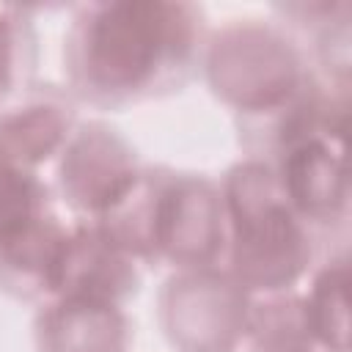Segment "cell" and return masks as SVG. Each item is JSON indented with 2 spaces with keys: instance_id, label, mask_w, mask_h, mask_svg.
Returning <instances> with one entry per match:
<instances>
[{
  "instance_id": "cell-1",
  "label": "cell",
  "mask_w": 352,
  "mask_h": 352,
  "mask_svg": "<svg viewBox=\"0 0 352 352\" xmlns=\"http://www.w3.org/2000/svg\"><path fill=\"white\" fill-rule=\"evenodd\" d=\"M204 11L190 3L80 6L63 36L69 91L96 107H129L184 88L204 63Z\"/></svg>"
},
{
  "instance_id": "cell-2",
  "label": "cell",
  "mask_w": 352,
  "mask_h": 352,
  "mask_svg": "<svg viewBox=\"0 0 352 352\" xmlns=\"http://www.w3.org/2000/svg\"><path fill=\"white\" fill-rule=\"evenodd\" d=\"M96 223L138 264L206 270L223 261V195L195 173L143 168L126 198Z\"/></svg>"
},
{
  "instance_id": "cell-3",
  "label": "cell",
  "mask_w": 352,
  "mask_h": 352,
  "mask_svg": "<svg viewBox=\"0 0 352 352\" xmlns=\"http://www.w3.org/2000/svg\"><path fill=\"white\" fill-rule=\"evenodd\" d=\"M226 250L223 270L250 294L289 292L316 256V231L292 209L275 170L245 157L223 184Z\"/></svg>"
},
{
  "instance_id": "cell-4",
  "label": "cell",
  "mask_w": 352,
  "mask_h": 352,
  "mask_svg": "<svg viewBox=\"0 0 352 352\" xmlns=\"http://www.w3.org/2000/svg\"><path fill=\"white\" fill-rule=\"evenodd\" d=\"M204 66L212 91L236 116L261 113L286 102L316 74L283 30L258 25L256 19H239V25H228L206 41Z\"/></svg>"
},
{
  "instance_id": "cell-5",
  "label": "cell",
  "mask_w": 352,
  "mask_h": 352,
  "mask_svg": "<svg viewBox=\"0 0 352 352\" xmlns=\"http://www.w3.org/2000/svg\"><path fill=\"white\" fill-rule=\"evenodd\" d=\"M248 308V292L220 267L179 270L160 294V322L179 352H234Z\"/></svg>"
},
{
  "instance_id": "cell-6",
  "label": "cell",
  "mask_w": 352,
  "mask_h": 352,
  "mask_svg": "<svg viewBox=\"0 0 352 352\" xmlns=\"http://www.w3.org/2000/svg\"><path fill=\"white\" fill-rule=\"evenodd\" d=\"M140 170L135 148L113 126L88 121L74 126L60 148L58 187L82 220H102L126 198Z\"/></svg>"
},
{
  "instance_id": "cell-7",
  "label": "cell",
  "mask_w": 352,
  "mask_h": 352,
  "mask_svg": "<svg viewBox=\"0 0 352 352\" xmlns=\"http://www.w3.org/2000/svg\"><path fill=\"white\" fill-rule=\"evenodd\" d=\"M267 165L275 170L292 209L316 234L344 226L349 204L344 132H319L302 138Z\"/></svg>"
},
{
  "instance_id": "cell-8",
  "label": "cell",
  "mask_w": 352,
  "mask_h": 352,
  "mask_svg": "<svg viewBox=\"0 0 352 352\" xmlns=\"http://www.w3.org/2000/svg\"><path fill=\"white\" fill-rule=\"evenodd\" d=\"M138 261L96 220H80L69 228L60 280L52 297H77L124 308L138 292Z\"/></svg>"
},
{
  "instance_id": "cell-9",
  "label": "cell",
  "mask_w": 352,
  "mask_h": 352,
  "mask_svg": "<svg viewBox=\"0 0 352 352\" xmlns=\"http://www.w3.org/2000/svg\"><path fill=\"white\" fill-rule=\"evenodd\" d=\"M74 110L66 94L52 85L22 91L19 102L0 107V154L28 170L60 154L72 129Z\"/></svg>"
},
{
  "instance_id": "cell-10",
  "label": "cell",
  "mask_w": 352,
  "mask_h": 352,
  "mask_svg": "<svg viewBox=\"0 0 352 352\" xmlns=\"http://www.w3.org/2000/svg\"><path fill=\"white\" fill-rule=\"evenodd\" d=\"M69 228L41 214L0 236V286L16 300H50L60 280Z\"/></svg>"
},
{
  "instance_id": "cell-11",
  "label": "cell",
  "mask_w": 352,
  "mask_h": 352,
  "mask_svg": "<svg viewBox=\"0 0 352 352\" xmlns=\"http://www.w3.org/2000/svg\"><path fill=\"white\" fill-rule=\"evenodd\" d=\"M129 346V322L124 308L52 297L36 316L38 352H124Z\"/></svg>"
},
{
  "instance_id": "cell-12",
  "label": "cell",
  "mask_w": 352,
  "mask_h": 352,
  "mask_svg": "<svg viewBox=\"0 0 352 352\" xmlns=\"http://www.w3.org/2000/svg\"><path fill=\"white\" fill-rule=\"evenodd\" d=\"M245 341L253 352H314L305 300L292 292H278L250 302Z\"/></svg>"
},
{
  "instance_id": "cell-13",
  "label": "cell",
  "mask_w": 352,
  "mask_h": 352,
  "mask_svg": "<svg viewBox=\"0 0 352 352\" xmlns=\"http://www.w3.org/2000/svg\"><path fill=\"white\" fill-rule=\"evenodd\" d=\"M346 286H349L346 256H338L316 272L308 294L302 297L314 346H322L327 352H349Z\"/></svg>"
},
{
  "instance_id": "cell-14",
  "label": "cell",
  "mask_w": 352,
  "mask_h": 352,
  "mask_svg": "<svg viewBox=\"0 0 352 352\" xmlns=\"http://www.w3.org/2000/svg\"><path fill=\"white\" fill-rule=\"evenodd\" d=\"M52 212L50 190L36 170H28L0 154V236Z\"/></svg>"
},
{
  "instance_id": "cell-15",
  "label": "cell",
  "mask_w": 352,
  "mask_h": 352,
  "mask_svg": "<svg viewBox=\"0 0 352 352\" xmlns=\"http://www.w3.org/2000/svg\"><path fill=\"white\" fill-rule=\"evenodd\" d=\"M36 66V33L16 8H0V102L28 91Z\"/></svg>"
}]
</instances>
